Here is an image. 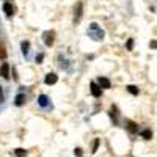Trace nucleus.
<instances>
[{
  "label": "nucleus",
  "mask_w": 157,
  "mask_h": 157,
  "mask_svg": "<svg viewBox=\"0 0 157 157\" xmlns=\"http://www.w3.org/2000/svg\"><path fill=\"white\" fill-rule=\"evenodd\" d=\"M98 85H99L101 88H110V80H109L107 77H99Z\"/></svg>",
  "instance_id": "obj_7"
},
{
  "label": "nucleus",
  "mask_w": 157,
  "mask_h": 157,
  "mask_svg": "<svg viewBox=\"0 0 157 157\" xmlns=\"http://www.w3.org/2000/svg\"><path fill=\"white\" fill-rule=\"evenodd\" d=\"M3 11H5L6 16H13V14H14V8H13L11 3H5L3 5Z\"/></svg>",
  "instance_id": "obj_9"
},
{
  "label": "nucleus",
  "mask_w": 157,
  "mask_h": 157,
  "mask_svg": "<svg viewBox=\"0 0 157 157\" xmlns=\"http://www.w3.org/2000/svg\"><path fill=\"white\" fill-rule=\"evenodd\" d=\"M22 52H24V55H27L29 54V47H30V43L29 41H22Z\"/></svg>",
  "instance_id": "obj_13"
},
{
  "label": "nucleus",
  "mask_w": 157,
  "mask_h": 157,
  "mask_svg": "<svg viewBox=\"0 0 157 157\" xmlns=\"http://www.w3.org/2000/svg\"><path fill=\"white\" fill-rule=\"evenodd\" d=\"M14 154L17 157H25V155H27V151L22 149V148H17V149H14Z\"/></svg>",
  "instance_id": "obj_14"
},
{
  "label": "nucleus",
  "mask_w": 157,
  "mask_h": 157,
  "mask_svg": "<svg viewBox=\"0 0 157 157\" xmlns=\"http://www.w3.org/2000/svg\"><path fill=\"white\" fill-rule=\"evenodd\" d=\"M0 75H2L3 78H10V64L8 63H3L2 64V68H0Z\"/></svg>",
  "instance_id": "obj_6"
},
{
  "label": "nucleus",
  "mask_w": 157,
  "mask_h": 157,
  "mask_svg": "<svg viewBox=\"0 0 157 157\" xmlns=\"http://www.w3.org/2000/svg\"><path fill=\"white\" fill-rule=\"evenodd\" d=\"M74 152H75V155H77V157H82V149H80V148H77Z\"/></svg>",
  "instance_id": "obj_19"
},
{
  "label": "nucleus",
  "mask_w": 157,
  "mask_h": 157,
  "mask_svg": "<svg viewBox=\"0 0 157 157\" xmlns=\"http://www.w3.org/2000/svg\"><path fill=\"white\" fill-rule=\"evenodd\" d=\"M141 137L143 138H145V140H151V137H152V134H151V130H143V132H141Z\"/></svg>",
  "instance_id": "obj_15"
},
{
  "label": "nucleus",
  "mask_w": 157,
  "mask_h": 157,
  "mask_svg": "<svg viewBox=\"0 0 157 157\" xmlns=\"http://www.w3.org/2000/svg\"><path fill=\"white\" fill-rule=\"evenodd\" d=\"M24 102H25V94H17V96H16L14 104H16V105H22Z\"/></svg>",
  "instance_id": "obj_12"
},
{
  "label": "nucleus",
  "mask_w": 157,
  "mask_h": 157,
  "mask_svg": "<svg viewBox=\"0 0 157 157\" xmlns=\"http://www.w3.org/2000/svg\"><path fill=\"white\" fill-rule=\"evenodd\" d=\"M3 102V91H2V86H0V104Z\"/></svg>",
  "instance_id": "obj_20"
},
{
  "label": "nucleus",
  "mask_w": 157,
  "mask_h": 157,
  "mask_svg": "<svg viewBox=\"0 0 157 157\" xmlns=\"http://www.w3.org/2000/svg\"><path fill=\"white\" fill-rule=\"evenodd\" d=\"M98 146H99V138L94 140V143H93V151H91V152H96V151H98Z\"/></svg>",
  "instance_id": "obj_17"
},
{
  "label": "nucleus",
  "mask_w": 157,
  "mask_h": 157,
  "mask_svg": "<svg viewBox=\"0 0 157 157\" xmlns=\"http://www.w3.org/2000/svg\"><path fill=\"white\" fill-rule=\"evenodd\" d=\"M151 47H154V49H157V41H151Z\"/></svg>",
  "instance_id": "obj_22"
},
{
  "label": "nucleus",
  "mask_w": 157,
  "mask_h": 157,
  "mask_svg": "<svg viewBox=\"0 0 157 157\" xmlns=\"http://www.w3.org/2000/svg\"><path fill=\"white\" fill-rule=\"evenodd\" d=\"M91 94H93L94 98H101V94H102V91H101V86L96 83V82H91Z\"/></svg>",
  "instance_id": "obj_4"
},
{
  "label": "nucleus",
  "mask_w": 157,
  "mask_h": 157,
  "mask_svg": "<svg viewBox=\"0 0 157 157\" xmlns=\"http://www.w3.org/2000/svg\"><path fill=\"white\" fill-rule=\"evenodd\" d=\"M126 126H127V129H129V132H130V134H135V132H137V124H135L134 121L126 120Z\"/></svg>",
  "instance_id": "obj_8"
},
{
  "label": "nucleus",
  "mask_w": 157,
  "mask_h": 157,
  "mask_svg": "<svg viewBox=\"0 0 157 157\" xmlns=\"http://www.w3.org/2000/svg\"><path fill=\"white\" fill-rule=\"evenodd\" d=\"M43 58H44L43 55H38V57H36V61H38V63H41V61H43Z\"/></svg>",
  "instance_id": "obj_21"
},
{
  "label": "nucleus",
  "mask_w": 157,
  "mask_h": 157,
  "mask_svg": "<svg viewBox=\"0 0 157 157\" xmlns=\"http://www.w3.org/2000/svg\"><path fill=\"white\" fill-rule=\"evenodd\" d=\"M8 57V52H6V47H5V44L0 41V60H5Z\"/></svg>",
  "instance_id": "obj_10"
},
{
  "label": "nucleus",
  "mask_w": 157,
  "mask_h": 157,
  "mask_svg": "<svg viewBox=\"0 0 157 157\" xmlns=\"http://www.w3.org/2000/svg\"><path fill=\"white\" fill-rule=\"evenodd\" d=\"M38 102H39V105H41V107H46L47 104H49V99H47L46 94H41V96L38 98Z\"/></svg>",
  "instance_id": "obj_11"
},
{
  "label": "nucleus",
  "mask_w": 157,
  "mask_h": 157,
  "mask_svg": "<svg viewBox=\"0 0 157 157\" xmlns=\"http://www.w3.org/2000/svg\"><path fill=\"white\" fill-rule=\"evenodd\" d=\"M127 90H129V93H132L134 96H137V94H138V90H137V86H134V85H129V86H127Z\"/></svg>",
  "instance_id": "obj_16"
},
{
  "label": "nucleus",
  "mask_w": 157,
  "mask_h": 157,
  "mask_svg": "<svg viewBox=\"0 0 157 157\" xmlns=\"http://www.w3.org/2000/svg\"><path fill=\"white\" fill-rule=\"evenodd\" d=\"M83 16V3L82 2H77L75 3V8H74V22H80Z\"/></svg>",
  "instance_id": "obj_2"
},
{
  "label": "nucleus",
  "mask_w": 157,
  "mask_h": 157,
  "mask_svg": "<svg viewBox=\"0 0 157 157\" xmlns=\"http://www.w3.org/2000/svg\"><path fill=\"white\" fill-rule=\"evenodd\" d=\"M132 47H134V39H129V41H127V49L132 50Z\"/></svg>",
  "instance_id": "obj_18"
},
{
  "label": "nucleus",
  "mask_w": 157,
  "mask_h": 157,
  "mask_svg": "<svg viewBox=\"0 0 157 157\" xmlns=\"http://www.w3.org/2000/svg\"><path fill=\"white\" fill-rule=\"evenodd\" d=\"M57 80H58V75H57V74H54V72L47 74V75H46V78H44V82H46L47 85H54V83H57Z\"/></svg>",
  "instance_id": "obj_5"
},
{
  "label": "nucleus",
  "mask_w": 157,
  "mask_h": 157,
  "mask_svg": "<svg viewBox=\"0 0 157 157\" xmlns=\"http://www.w3.org/2000/svg\"><path fill=\"white\" fill-rule=\"evenodd\" d=\"M88 36L90 38H93L94 41H102L104 36H105V33H104V30L99 27L98 24H90V27H88Z\"/></svg>",
  "instance_id": "obj_1"
},
{
  "label": "nucleus",
  "mask_w": 157,
  "mask_h": 157,
  "mask_svg": "<svg viewBox=\"0 0 157 157\" xmlns=\"http://www.w3.org/2000/svg\"><path fill=\"white\" fill-rule=\"evenodd\" d=\"M55 33L54 32H46L44 33V43H46V46H52V44H54V41H55Z\"/></svg>",
  "instance_id": "obj_3"
}]
</instances>
